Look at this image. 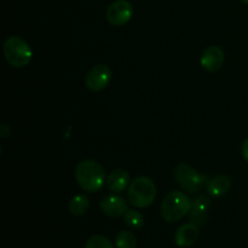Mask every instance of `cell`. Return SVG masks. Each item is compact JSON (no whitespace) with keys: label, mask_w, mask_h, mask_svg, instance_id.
Listing matches in <instances>:
<instances>
[{"label":"cell","mask_w":248,"mask_h":248,"mask_svg":"<svg viewBox=\"0 0 248 248\" xmlns=\"http://www.w3.org/2000/svg\"><path fill=\"white\" fill-rule=\"evenodd\" d=\"M124 222L131 229L138 230L144 225V217L138 211L127 210V212L124 215Z\"/></svg>","instance_id":"2e32d148"},{"label":"cell","mask_w":248,"mask_h":248,"mask_svg":"<svg viewBox=\"0 0 248 248\" xmlns=\"http://www.w3.org/2000/svg\"><path fill=\"white\" fill-rule=\"evenodd\" d=\"M199 239V227L194 223H186L181 225L174 234V242L178 247H191Z\"/></svg>","instance_id":"8fae6325"},{"label":"cell","mask_w":248,"mask_h":248,"mask_svg":"<svg viewBox=\"0 0 248 248\" xmlns=\"http://www.w3.org/2000/svg\"><path fill=\"white\" fill-rule=\"evenodd\" d=\"M111 80V70L106 64H97L87 72L85 85L93 92L103 91Z\"/></svg>","instance_id":"52a82bcc"},{"label":"cell","mask_w":248,"mask_h":248,"mask_svg":"<svg viewBox=\"0 0 248 248\" xmlns=\"http://www.w3.org/2000/svg\"><path fill=\"white\" fill-rule=\"evenodd\" d=\"M116 248H136L137 247V239L135 235L127 230H121L115 236Z\"/></svg>","instance_id":"9a60e30c"},{"label":"cell","mask_w":248,"mask_h":248,"mask_svg":"<svg viewBox=\"0 0 248 248\" xmlns=\"http://www.w3.org/2000/svg\"><path fill=\"white\" fill-rule=\"evenodd\" d=\"M173 174L177 183L188 193H198L205 184L208 183L207 176L198 173L196 170L186 164H179L174 169Z\"/></svg>","instance_id":"5b68a950"},{"label":"cell","mask_w":248,"mask_h":248,"mask_svg":"<svg viewBox=\"0 0 248 248\" xmlns=\"http://www.w3.org/2000/svg\"><path fill=\"white\" fill-rule=\"evenodd\" d=\"M130 184V176L125 170H114L107 177V186L113 193H121Z\"/></svg>","instance_id":"7c38bea8"},{"label":"cell","mask_w":248,"mask_h":248,"mask_svg":"<svg viewBox=\"0 0 248 248\" xmlns=\"http://www.w3.org/2000/svg\"><path fill=\"white\" fill-rule=\"evenodd\" d=\"M191 205L193 200H190L184 193L177 190L170 191L161 202V217L169 223L178 222L190 212Z\"/></svg>","instance_id":"7a4b0ae2"},{"label":"cell","mask_w":248,"mask_h":248,"mask_svg":"<svg viewBox=\"0 0 248 248\" xmlns=\"http://www.w3.org/2000/svg\"><path fill=\"white\" fill-rule=\"evenodd\" d=\"M156 198V186L149 177H137L131 182L127 191V200L137 208L149 207Z\"/></svg>","instance_id":"277c9868"},{"label":"cell","mask_w":248,"mask_h":248,"mask_svg":"<svg viewBox=\"0 0 248 248\" xmlns=\"http://www.w3.org/2000/svg\"><path fill=\"white\" fill-rule=\"evenodd\" d=\"M75 178L82 190L96 193L106 183V172L94 160H84L75 167Z\"/></svg>","instance_id":"6da1fadb"},{"label":"cell","mask_w":248,"mask_h":248,"mask_svg":"<svg viewBox=\"0 0 248 248\" xmlns=\"http://www.w3.org/2000/svg\"><path fill=\"white\" fill-rule=\"evenodd\" d=\"M2 51L6 62L14 68H24L33 58V51L29 44L16 35L9 36L5 40Z\"/></svg>","instance_id":"3957f363"},{"label":"cell","mask_w":248,"mask_h":248,"mask_svg":"<svg viewBox=\"0 0 248 248\" xmlns=\"http://www.w3.org/2000/svg\"><path fill=\"white\" fill-rule=\"evenodd\" d=\"M10 133H11V128H10L6 124H2V125L0 126V136H1V138L9 137Z\"/></svg>","instance_id":"ac0fdd59"},{"label":"cell","mask_w":248,"mask_h":248,"mask_svg":"<svg viewBox=\"0 0 248 248\" xmlns=\"http://www.w3.org/2000/svg\"><path fill=\"white\" fill-rule=\"evenodd\" d=\"M232 186V179L225 174H218L207 183V193L213 198L225 195Z\"/></svg>","instance_id":"4fadbf2b"},{"label":"cell","mask_w":248,"mask_h":248,"mask_svg":"<svg viewBox=\"0 0 248 248\" xmlns=\"http://www.w3.org/2000/svg\"><path fill=\"white\" fill-rule=\"evenodd\" d=\"M211 208V200L207 196H196L193 200L191 210L189 212L191 223L196 224L198 227H202L206 223L208 217V211Z\"/></svg>","instance_id":"30bf717a"},{"label":"cell","mask_w":248,"mask_h":248,"mask_svg":"<svg viewBox=\"0 0 248 248\" xmlns=\"http://www.w3.org/2000/svg\"><path fill=\"white\" fill-rule=\"evenodd\" d=\"M85 248H115L108 237L103 235H93L86 241Z\"/></svg>","instance_id":"e0dca14e"},{"label":"cell","mask_w":248,"mask_h":248,"mask_svg":"<svg viewBox=\"0 0 248 248\" xmlns=\"http://www.w3.org/2000/svg\"><path fill=\"white\" fill-rule=\"evenodd\" d=\"M99 206H101L102 212L111 218H119L127 212V202H126V200L123 196L116 195V194H111V195H107L102 198Z\"/></svg>","instance_id":"ba28073f"},{"label":"cell","mask_w":248,"mask_h":248,"mask_svg":"<svg viewBox=\"0 0 248 248\" xmlns=\"http://www.w3.org/2000/svg\"><path fill=\"white\" fill-rule=\"evenodd\" d=\"M89 198L85 194H80V195H75L72 198V200L68 203V210L75 217H81L89 210Z\"/></svg>","instance_id":"5bb4252c"},{"label":"cell","mask_w":248,"mask_h":248,"mask_svg":"<svg viewBox=\"0 0 248 248\" xmlns=\"http://www.w3.org/2000/svg\"><path fill=\"white\" fill-rule=\"evenodd\" d=\"M242 2H245V4H247L248 5V0H241Z\"/></svg>","instance_id":"ffe728a7"},{"label":"cell","mask_w":248,"mask_h":248,"mask_svg":"<svg viewBox=\"0 0 248 248\" xmlns=\"http://www.w3.org/2000/svg\"><path fill=\"white\" fill-rule=\"evenodd\" d=\"M133 5L128 0H116L107 9V21L114 27H121L128 23L133 16Z\"/></svg>","instance_id":"8992f818"},{"label":"cell","mask_w":248,"mask_h":248,"mask_svg":"<svg viewBox=\"0 0 248 248\" xmlns=\"http://www.w3.org/2000/svg\"><path fill=\"white\" fill-rule=\"evenodd\" d=\"M241 153H242V156H244V159L248 162V138H246V140H244V143H242Z\"/></svg>","instance_id":"d6986e66"},{"label":"cell","mask_w":248,"mask_h":248,"mask_svg":"<svg viewBox=\"0 0 248 248\" xmlns=\"http://www.w3.org/2000/svg\"><path fill=\"white\" fill-rule=\"evenodd\" d=\"M224 51L217 45L208 46L201 56V65L210 73H215L222 68L224 63Z\"/></svg>","instance_id":"9c48e42d"}]
</instances>
